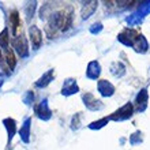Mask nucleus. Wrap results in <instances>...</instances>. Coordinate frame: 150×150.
I'll use <instances>...</instances> for the list:
<instances>
[{"instance_id":"obj_1","label":"nucleus","mask_w":150,"mask_h":150,"mask_svg":"<svg viewBox=\"0 0 150 150\" xmlns=\"http://www.w3.org/2000/svg\"><path fill=\"white\" fill-rule=\"evenodd\" d=\"M14 47L16 48V51L21 56H25L28 53V45H26V41H25L23 36H18L14 41Z\"/></svg>"},{"instance_id":"obj_2","label":"nucleus","mask_w":150,"mask_h":150,"mask_svg":"<svg viewBox=\"0 0 150 150\" xmlns=\"http://www.w3.org/2000/svg\"><path fill=\"white\" fill-rule=\"evenodd\" d=\"M30 37H32V42L34 45V48H38L41 45V40H42V33L38 28L32 26L30 28Z\"/></svg>"},{"instance_id":"obj_3","label":"nucleus","mask_w":150,"mask_h":150,"mask_svg":"<svg viewBox=\"0 0 150 150\" xmlns=\"http://www.w3.org/2000/svg\"><path fill=\"white\" fill-rule=\"evenodd\" d=\"M11 25H12V30H14V33L15 34H18L21 30V28H22V22H21V18H19V14L16 11H12L11 14Z\"/></svg>"},{"instance_id":"obj_4","label":"nucleus","mask_w":150,"mask_h":150,"mask_svg":"<svg viewBox=\"0 0 150 150\" xmlns=\"http://www.w3.org/2000/svg\"><path fill=\"white\" fill-rule=\"evenodd\" d=\"M6 59H7V64H8V67H10V70H12V68L15 67V56H14V52H12L11 49L7 51Z\"/></svg>"},{"instance_id":"obj_5","label":"nucleus","mask_w":150,"mask_h":150,"mask_svg":"<svg viewBox=\"0 0 150 150\" xmlns=\"http://www.w3.org/2000/svg\"><path fill=\"white\" fill-rule=\"evenodd\" d=\"M8 40H10V37H8V30L4 29L3 32L0 33V45L3 48H7L8 47Z\"/></svg>"},{"instance_id":"obj_6","label":"nucleus","mask_w":150,"mask_h":150,"mask_svg":"<svg viewBox=\"0 0 150 150\" xmlns=\"http://www.w3.org/2000/svg\"><path fill=\"white\" fill-rule=\"evenodd\" d=\"M0 59H1V53H0Z\"/></svg>"}]
</instances>
